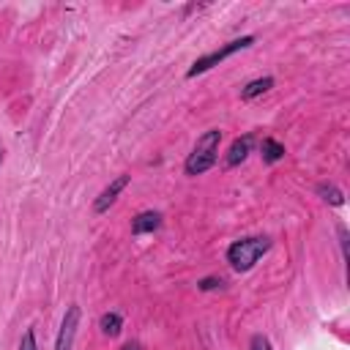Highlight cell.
Wrapping results in <instances>:
<instances>
[{
  "mask_svg": "<svg viewBox=\"0 0 350 350\" xmlns=\"http://www.w3.org/2000/svg\"><path fill=\"white\" fill-rule=\"evenodd\" d=\"M268 249H271V238L268 235H249V238L232 241L227 246V262H230L232 271L243 273V271H252Z\"/></svg>",
  "mask_w": 350,
  "mask_h": 350,
  "instance_id": "1",
  "label": "cell"
},
{
  "mask_svg": "<svg viewBox=\"0 0 350 350\" xmlns=\"http://www.w3.org/2000/svg\"><path fill=\"white\" fill-rule=\"evenodd\" d=\"M219 142H221V131L219 129H208L197 139V145L191 148V153L186 156L183 172L186 175H202V172H208L216 164V159H219Z\"/></svg>",
  "mask_w": 350,
  "mask_h": 350,
  "instance_id": "2",
  "label": "cell"
},
{
  "mask_svg": "<svg viewBox=\"0 0 350 350\" xmlns=\"http://www.w3.org/2000/svg\"><path fill=\"white\" fill-rule=\"evenodd\" d=\"M252 44H254V36H241V38H232V41L221 44L219 49H213V52H208V55L197 57V60L191 63V68L186 71V79H194V77H200V74L211 71L213 66H219L221 60L232 57L235 52H241V49H246V46H252Z\"/></svg>",
  "mask_w": 350,
  "mask_h": 350,
  "instance_id": "3",
  "label": "cell"
},
{
  "mask_svg": "<svg viewBox=\"0 0 350 350\" xmlns=\"http://www.w3.org/2000/svg\"><path fill=\"white\" fill-rule=\"evenodd\" d=\"M77 328H79V306L71 304L63 314V323H60V331H57V339H55V350H71Z\"/></svg>",
  "mask_w": 350,
  "mask_h": 350,
  "instance_id": "4",
  "label": "cell"
},
{
  "mask_svg": "<svg viewBox=\"0 0 350 350\" xmlns=\"http://www.w3.org/2000/svg\"><path fill=\"white\" fill-rule=\"evenodd\" d=\"M129 180H131V175H118L115 180H109V186H107V189L93 200V211H96V213H107V211L115 205L118 194L129 186Z\"/></svg>",
  "mask_w": 350,
  "mask_h": 350,
  "instance_id": "5",
  "label": "cell"
},
{
  "mask_svg": "<svg viewBox=\"0 0 350 350\" xmlns=\"http://www.w3.org/2000/svg\"><path fill=\"white\" fill-rule=\"evenodd\" d=\"M161 227V213L159 211H142L131 219V235H148Z\"/></svg>",
  "mask_w": 350,
  "mask_h": 350,
  "instance_id": "6",
  "label": "cell"
},
{
  "mask_svg": "<svg viewBox=\"0 0 350 350\" xmlns=\"http://www.w3.org/2000/svg\"><path fill=\"white\" fill-rule=\"evenodd\" d=\"M252 142H254V137H252V134H243V137L232 139V145H230V150H227V167H238V164L249 156Z\"/></svg>",
  "mask_w": 350,
  "mask_h": 350,
  "instance_id": "7",
  "label": "cell"
},
{
  "mask_svg": "<svg viewBox=\"0 0 350 350\" xmlns=\"http://www.w3.org/2000/svg\"><path fill=\"white\" fill-rule=\"evenodd\" d=\"M260 153H262V161L265 164H276V161H282L284 159V145L279 142V139H273V137H262V142H260Z\"/></svg>",
  "mask_w": 350,
  "mask_h": 350,
  "instance_id": "8",
  "label": "cell"
},
{
  "mask_svg": "<svg viewBox=\"0 0 350 350\" xmlns=\"http://www.w3.org/2000/svg\"><path fill=\"white\" fill-rule=\"evenodd\" d=\"M271 88H273V77H257V79H252V82H246V85L241 88V98H243V101H252V98L262 96V93L271 90Z\"/></svg>",
  "mask_w": 350,
  "mask_h": 350,
  "instance_id": "9",
  "label": "cell"
},
{
  "mask_svg": "<svg viewBox=\"0 0 350 350\" xmlns=\"http://www.w3.org/2000/svg\"><path fill=\"white\" fill-rule=\"evenodd\" d=\"M98 328H101V334H107V336H118L120 328H123V317H120L118 312H104V314L98 317Z\"/></svg>",
  "mask_w": 350,
  "mask_h": 350,
  "instance_id": "10",
  "label": "cell"
},
{
  "mask_svg": "<svg viewBox=\"0 0 350 350\" xmlns=\"http://www.w3.org/2000/svg\"><path fill=\"white\" fill-rule=\"evenodd\" d=\"M317 194L325 200V202H331V205H345V194H342V189L339 186H334V183H317Z\"/></svg>",
  "mask_w": 350,
  "mask_h": 350,
  "instance_id": "11",
  "label": "cell"
},
{
  "mask_svg": "<svg viewBox=\"0 0 350 350\" xmlns=\"http://www.w3.org/2000/svg\"><path fill=\"white\" fill-rule=\"evenodd\" d=\"M249 350H273V347H271V339L265 334H254L249 339Z\"/></svg>",
  "mask_w": 350,
  "mask_h": 350,
  "instance_id": "12",
  "label": "cell"
},
{
  "mask_svg": "<svg viewBox=\"0 0 350 350\" xmlns=\"http://www.w3.org/2000/svg\"><path fill=\"white\" fill-rule=\"evenodd\" d=\"M221 284H224V279H221V276H205V279H200V282H197V287H200V290H205V293H208V290H219Z\"/></svg>",
  "mask_w": 350,
  "mask_h": 350,
  "instance_id": "13",
  "label": "cell"
},
{
  "mask_svg": "<svg viewBox=\"0 0 350 350\" xmlns=\"http://www.w3.org/2000/svg\"><path fill=\"white\" fill-rule=\"evenodd\" d=\"M19 350H36V331H33V328H27V331L22 334Z\"/></svg>",
  "mask_w": 350,
  "mask_h": 350,
  "instance_id": "14",
  "label": "cell"
},
{
  "mask_svg": "<svg viewBox=\"0 0 350 350\" xmlns=\"http://www.w3.org/2000/svg\"><path fill=\"white\" fill-rule=\"evenodd\" d=\"M336 232H339V246H342V257L347 260V227H345V224H336Z\"/></svg>",
  "mask_w": 350,
  "mask_h": 350,
  "instance_id": "15",
  "label": "cell"
},
{
  "mask_svg": "<svg viewBox=\"0 0 350 350\" xmlns=\"http://www.w3.org/2000/svg\"><path fill=\"white\" fill-rule=\"evenodd\" d=\"M120 350H142V345H139L137 339H131V342H126V345H123Z\"/></svg>",
  "mask_w": 350,
  "mask_h": 350,
  "instance_id": "16",
  "label": "cell"
},
{
  "mask_svg": "<svg viewBox=\"0 0 350 350\" xmlns=\"http://www.w3.org/2000/svg\"><path fill=\"white\" fill-rule=\"evenodd\" d=\"M0 164H3V148H0Z\"/></svg>",
  "mask_w": 350,
  "mask_h": 350,
  "instance_id": "17",
  "label": "cell"
}]
</instances>
